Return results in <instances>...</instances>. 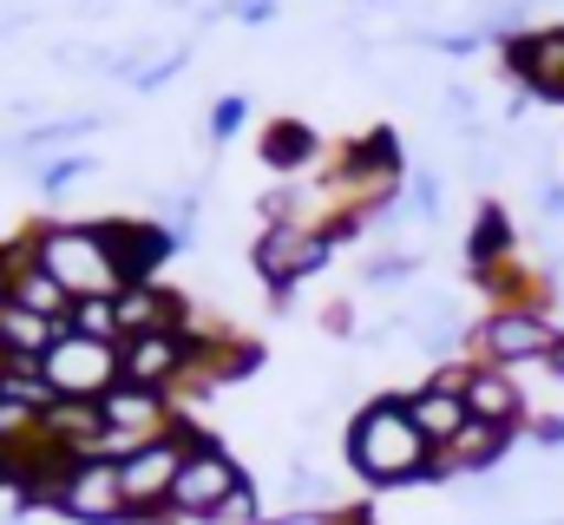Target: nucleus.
Instances as JSON below:
<instances>
[{"label":"nucleus","instance_id":"f257e3e1","mask_svg":"<svg viewBox=\"0 0 564 525\" xmlns=\"http://www.w3.org/2000/svg\"><path fill=\"white\" fill-rule=\"evenodd\" d=\"M348 467L368 486H414L433 480V440L414 427L408 394H375L355 420H348Z\"/></svg>","mask_w":564,"mask_h":525},{"label":"nucleus","instance_id":"f03ea898","mask_svg":"<svg viewBox=\"0 0 564 525\" xmlns=\"http://www.w3.org/2000/svg\"><path fill=\"white\" fill-rule=\"evenodd\" d=\"M33 257H40V269L73 302L126 289V269H119V257H112V244H106L99 224H33Z\"/></svg>","mask_w":564,"mask_h":525},{"label":"nucleus","instance_id":"7ed1b4c3","mask_svg":"<svg viewBox=\"0 0 564 525\" xmlns=\"http://www.w3.org/2000/svg\"><path fill=\"white\" fill-rule=\"evenodd\" d=\"M40 375L59 400H106L126 382V342H93L79 329H59L53 349L40 355Z\"/></svg>","mask_w":564,"mask_h":525},{"label":"nucleus","instance_id":"20e7f679","mask_svg":"<svg viewBox=\"0 0 564 525\" xmlns=\"http://www.w3.org/2000/svg\"><path fill=\"white\" fill-rule=\"evenodd\" d=\"M564 322H552V309H486L473 322V362L486 368H545V355L558 349Z\"/></svg>","mask_w":564,"mask_h":525},{"label":"nucleus","instance_id":"39448f33","mask_svg":"<svg viewBox=\"0 0 564 525\" xmlns=\"http://www.w3.org/2000/svg\"><path fill=\"white\" fill-rule=\"evenodd\" d=\"M237 486H250L243 460H237L224 440L197 433V440H191V453H184V467H177L171 513H177V519H204V525H210L224 506H230V493H237Z\"/></svg>","mask_w":564,"mask_h":525},{"label":"nucleus","instance_id":"423d86ee","mask_svg":"<svg viewBox=\"0 0 564 525\" xmlns=\"http://www.w3.org/2000/svg\"><path fill=\"white\" fill-rule=\"evenodd\" d=\"M335 257V237L328 231H308V224H263V237H257V276L270 282V302L289 309V296H295V282H308V276H322Z\"/></svg>","mask_w":564,"mask_h":525},{"label":"nucleus","instance_id":"0eeeda50","mask_svg":"<svg viewBox=\"0 0 564 525\" xmlns=\"http://www.w3.org/2000/svg\"><path fill=\"white\" fill-rule=\"evenodd\" d=\"M99 414H106V460H126V453H139L151 440H171L184 420H177V400L158 388H132V382H119V388L99 400Z\"/></svg>","mask_w":564,"mask_h":525},{"label":"nucleus","instance_id":"6e6552de","mask_svg":"<svg viewBox=\"0 0 564 525\" xmlns=\"http://www.w3.org/2000/svg\"><path fill=\"white\" fill-rule=\"evenodd\" d=\"M191 440H197V427H177L171 440H151V447H139V453L119 460V473H126V500H132V525L171 513V486H177V467H184Z\"/></svg>","mask_w":564,"mask_h":525},{"label":"nucleus","instance_id":"1a4fd4ad","mask_svg":"<svg viewBox=\"0 0 564 525\" xmlns=\"http://www.w3.org/2000/svg\"><path fill=\"white\" fill-rule=\"evenodd\" d=\"M53 513L73 519V525H132V500H126V473H119V460H106V453L79 460V467L66 473Z\"/></svg>","mask_w":564,"mask_h":525},{"label":"nucleus","instance_id":"9d476101","mask_svg":"<svg viewBox=\"0 0 564 525\" xmlns=\"http://www.w3.org/2000/svg\"><path fill=\"white\" fill-rule=\"evenodd\" d=\"M506 79L539 106H564V26H525V33H512L506 46Z\"/></svg>","mask_w":564,"mask_h":525},{"label":"nucleus","instance_id":"9b49d317","mask_svg":"<svg viewBox=\"0 0 564 525\" xmlns=\"http://www.w3.org/2000/svg\"><path fill=\"white\" fill-rule=\"evenodd\" d=\"M99 231H106L112 257L126 269V282H158L164 257L177 250V231L158 224V217H99Z\"/></svg>","mask_w":564,"mask_h":525},{"label":"nucleus","instance_id":"f8f14e48","mask_svg":"<svg viewBox=\"0 0 564 525\" xmlns=\"http://www.w3.org/2000/svg\"><path fill=\"white\" fill-rule=\"evenodd\" d=\"M184 315H191V302L171 282H126L119 289V329H126V342L132 335H171V329H184Z\"/></svg>","mask_w":564,"mask_h":525},{"label":"nucleus","instance_id":"ddd939ff","mask_svg":"<svg viewBox=\"0 0 564 525\" xmlns=\"http://www.w3.org/2000/svg\"><path fill=\"white\" fill-rule=\"evenodd\" d=\"M184 362H191L184 329H171V335H132V342H126V382H132V388L171 394L184 382Z\"/></svg>","mask_w":564,"mask_h":525},{"label":"nucleus","instance_id":"4468645a","mask_svg":"<svg viewBox=\"0 0 564 525\" xmlns=\"http://www.w3.org/2000/svg\"><path fill=\"white\" fill-rule=\"evenodd\" d=\"M512 427H486V420H473L459 440H446L440 453H433V480H459V473H492L506 453H512Z\"/></svg>","mask_w":564,"mask_h":525},{"label":"nucleus","instance_id":"2eb2a0df","mask_svg":"<svg viewBox=\"0 0 564 525\" xmlns=\"http://www.w3.org/2000/svg\"><path fill=\"white\" fill-rule=\"evenodd\" d=\"M466 407H473V420H486V427H525V394L512 382V368H473V382H466Z\"/></svg>","mask_w":564,"mask_h":525},{"label":"nucleus","instance_id":"dca6fc26","mask_svg":"<svg viewBox=\"0 0 564 525\" xmlns=\"http://www.w3.org/2000/svg\"><path fill=\"white\" fill-rule=\"evenodd\" d=\"M408 414H414V427H421L426 440H433V453L473 427V407H466V394L440 388V382H421V388L408 394Z\"/></svg>","mask_w":564,"mask_h":525},{"label":"nucleus","instance_id":"f3484780","mask_svg":"<svg viewBox=\"0 0 564 525\" xmlns=\"http://www.w3.org/2000/svg\"><path fill=\"white\" fill-rule=\"evenodd\" d=\"M506 262H519V231L499 204H479V217L466 231V269L479 276V269H506Z\"/></svg>","mask_w":564,"mask_h":525},{"label":"nucleus","instance_id":"a211bd4d","mask_svg":"<svg viewBox=\"0 0 564 525\" xmlns=\"http://www.w3.org/2000/svg\"><path fill=\"white\" fill-rule=\"evenodd\" d=\"M263 164L282 171V178H308V171L322 164L315 126H302V119H270V131H263Z\"/></svg>","mask_w":564,"mask_h":525},{"label":"nucleus","instance_id":"6ab92c4d","mask_svg":"<svg viewBox=\"0 0 564 525\" xmlns=\"http://www.w3.org/2000/svg\"><path fill=\"white\" fill-rule=\"evenodd\" d=\"M53 335H59V322L33 315L20 302H0V349H7V362H40L53 349Z\"/></svg>","mask_w":564,"mask_h":525},{"label":"nucleus","instance_id":"aec40b11","mask_svg":"<svg viewBox=\"0 0 564 525\" xmlns=\"http://www.w3.org/2000/svg\"><path fill=\"white\" fill-rule=\"evenodd\" d=\"M13 302H20V309H33V315H46V322H59V329L73 322V296H66V289H59V282H53V276L40 269V257H33V269L20 276Z\"/></svg>","mask_w":564,"mask_h":525},{"label":"nucleus","instance_id":"412c9836","mask_svg":"<svg viewBox=\"0 0 564 525\" xmlns=\"http://www.w3.org/2000/svg\"><path fill=\"white\" fill-rule=\"evenodd\" d=\"M66 329H79V335H93V342H126V329H119V296H86V302H73V322Z\"/></svg>","mask_w":564,"mask_h":525},{"label":"nucleus","instance_id":"4be33fe9","mask_svg":"<svg viewBox=\"0 0 564 525\" xmlns=\"http://www.w3.org/2000/svg\"><path fill=\"white\" fill-rule=\"evenodd\" d=\"M361 282H368V289H401V282H414V257H408V250L375 257L368 269H361Z\"/></svg>","mask_w":564,"mask_h":525},{"label":"nucleus","instance_id":"5701e85b","mask_svg":"<svg viewBox=\"0 0 564 525\" xmlns=\"http://www.w3.org/2000/svg\"><path fill=\"white\" fill-rule=\"evenodd\" d=\"M263 519H270V513H263V500H257V480H250V486H237V493H230V506H224L210 525H263Z\"/></svg>","mask_w":564,"mask_h":525},{"label":"nucleus","instance_id":"b1692460","mask_svg":"<svg viewBox=\"0 0 564 525\" xmlns=\"http://www.w3.org/2000/svg\"><path fill=\"white\" fill-rule=\"evenodd\" d=\"M93 171V158H79V151H66V158H46V171H40V191H66V184H79Z\"/></svg>","mask_w":564,"mask_h":525},{"label":"nucleus","instance_id":"393cba45","mask_svg":"<svg viewBox=\"0 0 564 525\" xmlns=\"http://www.w3.org/2000/svg\"><path fill=\"white\" fill-rule=\"evenodd\" d=\"M263 525H341V506L328 513V506H282V513H270Z\"/></svg>","mask_w":564,"mask_h":525},{"label":"nucleus","instance_id":"a878e982","mask_svg":"<svg viewBox=\"0 0 564 525\" xmlns=\"http://www.w3.org/2000/svg\"><path fill=\"white\" fill-rule=\"evenodd\" d=\"M243 113H250V106H243L237 93H230V99H217V106H210V138H230V131L243 126Z\"/></svg>","mask_w":564,"mask_h":525},{"label":"nucleus","instance_id":"bb28decb","mask_svg":"<svg viewBox=\"0 0 564 525\" xmlns=\"http://www.w3.org/2000/svg\"><path fill=\"white\" fill-rule=\"evenodd\" d=\"M322 329H328V335H355V309H348V302H328V309H322Z\"/></svg>","mask_w":564,"mask_h":525},{"label":"nucleus","instance_id":"cd10ccee","mask_svg":"<svg viewBox=\"0 0 564 525\" xmlns=\"http://www.w3.org/2000/svg\"><path fill=\"white\" fill-rule=\"evenodd\" d=\"M545 375H552V382H564V335H558V349L545 355Z\"/></svg>","mask_w":564,"mask_h":525},{"label":"nucleus","instance_id":"c85d7f7f","mask_svg":"<svg viewBox=\"0 0 564 525\" xmlns=\"http://www.w3.org/2000/svg\"><path fill=\"white\" fill-rule=\"evenodd\" d=\"M237 13H243V20H270V0H243Z\"/></svg>","mask_w":564,"mask_h":525},{"label":"nucleus","instance_id":"c756f323","mask_svg":"<svg viewBox=\"0 0 564 525\" xmlns=\"http://www.w3.org/2000/svg\"><path fill=\"white\" fill-rule=\"evenodd\" d=\"M0 375H7V349H0Z\"/></svg>","mask_w":564,"mask_h":525},{"label":"nucleus","instance_id":"7c9ffc66","mask_svg":"<svg viewBox=\"0 0 564 525\" xmlns=\"http://www.w3.org/2000/svg\"><path fill=\"white\" fill-rule=\"evenodd\" d=\"M0 453H7V447H0Z\"/></svg>","mask_w":564,"mask_h":525}]
</instances>
